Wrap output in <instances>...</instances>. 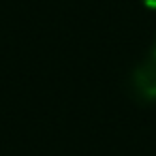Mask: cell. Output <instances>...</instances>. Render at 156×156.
I'll return each instance as SVG.
<instances>
[{
    "instance_id": "cell-1",
    "label": "cell",
    "mask_w": 156,
    "mask_h": 156,
    "mask_svg": "<svg viewBox=\"0 0 156 156\" xmlns=\"http://www.w3.org/2000/svg\"><path fill=\"white\" fill-rule=\"evenodd\" d=\"M130 92L139 103L156 105V49H152L130 73Z\"/></svg>"
},
{
    "instance_id": "cell-2",
    "label": "cell",
    "mask_w": 156,
    "mask_h": 156,
    "mask_svg": "<svg viewBox=\"0 0 156 156\" xmlns=\"http://www.w3.org/2000/svg\"><path fill=\"white\" fill-rule=\"evenodd\" d=\"M143 5L147 9H156V0H143Z\"/></svg>"
},
{
    "instance_id": "cell-3",
    "label": "cell",
    "mask_w": 156,
    "mask_h": 156,
    "mask_svg": "<svg viewBox=\"0 0 156 156\" xmlns=\"http://www.w3.org/2000/svg\"><path fill=\"white\" fill-rule=\"evenodd\" d=\"M152 49H156V39H154V47H152Z\"/></svg>"
}]
</instances>
